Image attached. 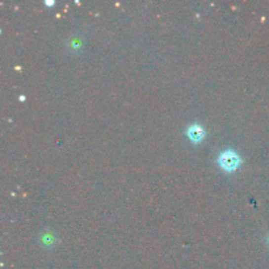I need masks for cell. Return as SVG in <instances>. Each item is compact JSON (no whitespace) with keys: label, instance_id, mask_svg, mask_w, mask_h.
Instances as JSON below:
<instances>
[{"label":"cell","instance_id":"6da1fadb","mask_svg":"<svg viewBox=\"0 0 269 269\" xmlns=\"http://www.w3.org/2000/svg\"><path fill=\"white\" fill-rule=\"evenodd\" d=\"M239 163L238 155L235 154L234 151L226 150L223 151L222 154L219 155V164L222 165L223 168L230 171V169H234Z\"/></svg>","mask_w":269,"mask_h":269},{"label":"cell","instance_id":"7a4b0ae2","mask_svg":"<svg viewBox=\"0 0 269 269\" xmlns=\"http://www.w3.org/2000/svg\"><path fill=\"white\" fill-rule=\"evenodd\" d=\"M202 134H204V130H202V127L200 125H191L188 127V135L194 141L202 138Z\"/></svg>","mask_w":269,"mask_h":269}]
</instances>
